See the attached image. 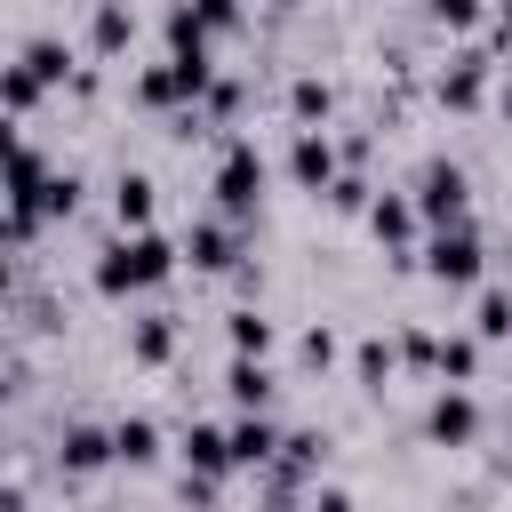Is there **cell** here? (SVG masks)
<instances>
[{"label": "cell", "mask_w": 512, "mask_h": 512, "mask_svg": "<svg viewBox=\"0 0 512 512\" xmlns=\"http://www.w3.org/2000/svg\"><path fill=\"white\" fill-rule=\"evenodd\" d=\"M224 336H232V352H272V320L256 312V304H240V312H224Z\"/></svg>", "instance_id": "cell-20"}, {"label": "cell", "mask_w": 512, "mask_h": 512, "mask_svg": "<svg viewBox=\"0 0 512 512\" xmlns=\"http://www.w3.org/2000/svg\"><path fill=\"white\" fill-rule=\"evenodd\" d=\"M152 200H160L152 176H120V184H112V224H120V232H152Z\"/></svg>", "instance_id": "cell-12"}, {"label": "cell", "mask_w": 512, "mask_h": 512, "mask_svg": "<svg viewBox=\"0 0 512 512\" xmlns=\"http://www.w3.org/2000/svg\"><path fill=\"white\" fill-rule=\"evenodd\" d=\"M72 200H80V176H72V168H56V176H48V192H40V216H72Z\"/></svg>", "instance_id": "cell-26"}, {"label": "cell", "mask_w": 512, "mask_h": 512, "mask_svg": "<svg viewBox=\"0 0 512 512\" xmlns=\"http://www.w3.org/2000/svg\"><path fill=\"white\" fill-rule=\"evenodd\" d=\"M168 352H176V320H168V312H160V320H136V328H128V360H136V368H160Z\"/></svg>", "instance_id": "cell-16"}, {"label": "cell", "mask_w": 512, "mask_h": 512, "mask_svg": "<svg viewBox=\"0 0 512 512\" xmlns=\"http://www.w3.org/2000/svg\"><path fill=\"white\" fill-rule=\"evenodd\" d=\"M288 112H296V120H304V128H320V120H328V112H336V88H328V80H312V72H304V80H288Z\"/></svg>", "instance_id": "cell-19"}, {"label": "cell", "mask_w": 512, "mask_h": 512, "mask_svg": "<svg viewBox=\"0 0 512 512\" xmlns=\"http://www.w3.org/2000/svg\"><path fill=\"white\" fill-rule=\"evenodd\" d=\"M56 464H64V472H104V464H120V448H112V432H96V424H64Z\"/></svg>", "instance_id": "cell-9"}, {"label": "cell", "mask_w": 512, "mask_h": 512, "mask_svg": "<svg viewBox=\"0 0 512 512\" xmlns=\"http://www.w3.org/2000/svg\"><path fill=\"white\" fill-rule=\"evenodd\" d=\"M0 96H8V112H16V120H24V112H32V104H40V80H32V72H24V64H8V72H0Z\"/></svg>", "instance_id": "cell-24"}, {"label": "cell", "mask_w": 512, "mask_h": 512, "mask_svg": "<svg viewBox=\"0 0 512 512\" xmlns=\"http://www.w3.org/2000/svg\"><path fill=\"white\" fill-rule=\"evenodd\" d=\"M280 440H288V432H280V424H272L264 408H240V424H232V464L264 472V464L280 456Z\"/></svg>", "instance_id": "cell-8"}, {"label": "cell", "mask_w": 512, "mask_h": 512, "mask_svg": "<svg viewBox=\"0 0 512 512\" xmlns=\"http://www.w3.org/2000/svg\"><path fill=\"white\" fill-rule=\"evenodd\" d=\"M184 472L224 480L232 472V424H184Z\"/></svg>", "instance_id": "cell-10"}, {"label": "cell", "mask_w": 512, "mask_h": 512, "mask_svg": "<svg viewBox=\"0 0 512 512\" xmlns=\"http://www.w3.org/2000/svg\"><path fill=\"white\" fill-rule=\"evenodd\" d=\"M264 8H280V0H264Z\"/></svg>", "instance_id": "cell-35"}, {"label": "cell", "mask_w": 512, "mask_h": 512, "mask_svg": "<svg viewBox=\"0 0 512 512\" xmlns=\"http://www.w3.org/2000/svg\"><path fill=\"white\" fill-rule=\"evenodd\" d=\"M136 104H184V88H176V72H168V64H152V72L136 80Z\"/></svg>", "instance_id": "cell-25"}, {"label": "cell", "mask_w": 512, "mask_h": 512, "mask_svg": "<svg viewBox=\"0 0 512 512\" xmlns=\"http://www.w3.org/2000/svg\"><path fill=\"white\" fill-rule=\"evenodd\" d=\"M416 224H424V208H416L408 192H376V200H368V232H376V240H384L392 256H400V248L416 240Z\"/></svg>", "instance_id": "cell-7"}, {"label": "cell", "mask_w": 512, "mask_h": 512, "mask_svg": "<svg viewBox=\"0 0 512 512\" xmlns=\"http://www.w3.org/2000/svg\"><path fill=\"white\" fill-rule=\"evenodd\" d=\"M304 360L328 368V360H336V336H328V328H304Z\"/></svg>", "instance_id": "cell-31"}, {"label": "cell", "mask_w": 512, "mask_h": 512, "mask_svg": "<svg viewBox=\"0 0 512 512\" xmlns=\"http://www.w3.org/2000/svg\"><path fill=\"white\" fill-rule=\"evenodd\" d=\"M440 384H472L480 376V336H440Z\"/></svg>", "instance_id": "cell-21"}, {"label": "cell", "mask_w": 512, "mask_h": 512, "mask_svg": "<svg viewBox=\"0 0 512 512\" xmlns=\"http://www.w3.org/2000/svg\"><path fill=\"white\" fill-rule=\"evenodd\" d=\"M288 176L304 184V192H328L344 168H336V144H328V128H296V144H288Z\"/></svg>", "instance_id": "cell-6"}, {"label": "cell", "mask_w": 512, "mask_h": 512, "mask_svg": "<svg viewBox=\"0 0 512 512\" xmlns=\"http://www.w3.org/2000/svg\"><path fill=\"white\" fill-rule=\"evenodd\" d=\"M424 432H432L440 448H472V440H480V400H472L464 384H448V392L432 400V416H424Z\"/></svg>", "instance_id": "cell-5"}, {"label": "cell", "mask_w": 512, "mask_h": 512, "mask_svg": "<svg viewBox=\"0 0 512 512\" xmlns=\"http://www.w3.org/2000/svg\"><path fill=\"white\" fill-rule=\"evenodd\" d=\"M400 360H416V368H440V336H432V328H408V336H400Z\"/></svg>", "instance_id": "cell-29"}, {"label": "cell", "mask_w": 512, "mask_h": 512, "mask_svg": "<svg viewBox=\"0 0 512 512\" xmlns=\"http://www.w3.org/2000/svg\"><path fill=\"white\" fill-rule=\"evenodd\" d=\"M496 104H504V120H512V80H504V96H496Z\"/></svg>", "instance_id": "cell-34"}, {"label": "cell", "mask_w": 512, "mask_h": 512, "mask_svg": "<svg viewBox=\"0 0 512 512\" xmlns=\"http://www.w3.org/2000/svg\"><path fill=\"white\" fill-rule=\"evenodd\" d=\"M472 336H480V344H496V336H512V296H504V288H480V312H472Z\"/></svg>", "instance_id": "cell-22"}, {"label": "cell", "mask_w": 512, "mask_h": 512, "mask_svg": "<svg viewBox=\"0 0 512 512\" xmlns=\"http://www.w3.org/2000/svg\"><path fill=\"white\" fill-rule=\"evenodd\" d=\"M256 200H264V152L240 136V144H224V160H216V208H224V216H256Z\"/></svg>", "instance_id": "cell-2"}, {"label": "cell", "mask_w": 512, "mask_h": 512, "mask_svg": "<svg viewBox=\"0 0 512 512\" xmlns=\"http://www.w3.org/2000/svg\"><path fill=\"white\" fill-rule=\"evenodd\" d=\"M16 64H24L40 88H64V80H80V72H72V56H64V40H24V48H16Z\"/></svg>", "instance_id": "cell-15"}, {"label": "cell", "mask_w": 512, "mask_h": 512, "mask_svg": "<svg viewBox=\"0 0 512 512\" xmlns=\"http://www.w3.org/2000/svg\"><path fill=\"white\" fill-rule=\"evenodd\" d=\"M224 392H232V408H264V400H272V368H264L256 352H232V368H224Z\"/></svg>", "instance_id": "cell-14"}, {"label": "cell", "mask_w": 512, "mask_h": 512, "mask_svg": "<svg viewBox=\"0 0 512 512\" xmlns=\"http://www.w3.org/2000/svg\"><path fill=\"white\" fill-rule=\"evenodd\" d=\"M496 40H512V0H496Z\"/></svg>", "instance_id": "cell-33"}, {"label": "cell", "mask_w": 512, "mask_h": 512, "mask_svg": "<svg viewBox=\"0 0 512 512\" xmlns=\"http://www.w3.org/2000/svg\"><path fill=\"white\" fill-rule=\"evenodd\" d=\"M480 96H488V56H480V48H464V56L440 72V104H448V112H472Z\"/></svg>", "instance_id": "cell-11"}, {"label": "cell", "mask_w": 512, "mask_h": 512, "mask_svg": "<svg viewBox=\"0 0 512 512\" xmlns=\"http://www.w3.org/2000/svg\"><path fill=\"white\" fill-rule=\"evenodd\" d=\"M312 512H352V496L344 488H312Z\"/></svg>", "instance_id": "cell-32"}, {"label": "cell", "mask_w": 512, "mask_h": 512, "mask_svg": "<svg viewBox=\"0 0 512 512\" xmlns=\"http://www.w3.org/2000/svg\"><path fill=\"white\" fill-rule=\"evenodd\" d=\"M352 368H360V384H376V392H384V376L400 368V344H384V336H368V344L352 352Z\"/></svg>", "instance_id": "cell-23"}, {"label": "cell", "mask_w": 512, "mask_h": 512, "mask_svg": "<svg viewBox=\"0 0 512 512\" xmlns=\"http://www.w3.org/2000/svg\"><path fill=\"white\" fill-rule=\"evenodd\" d=\"M328 208H344V216H368V184H360V176H336V184H328Z\"/></svg>", "instance_id": "cell-28"}, {"label": "cell", "mask_w": 512, "mask_h": 512, "mask_svg": "<svg viewBox=\"0 0 512 512\" xmlns=\"http://www.w3.org/2000/svg\"><path fill=\"white\" fill-rule=\"evenodd\" d=\"M184 256H192L200 272H232V264H240V248H232V232H224L216 216H200V224L184 232Z\"/></svg>", "instance_id": "cell-13"}, {"label": "cell", "mask_w": 512, "mask_h": 512, "mask_svg": "<svg viewBox=\"0 0 512 512\" xmlns=\"http://www.w3.org/2000/svg\"><path fill=\"white\" fill-rule=\"evenodd\" d=\"M192 16H200L208 32H232V24H240V0H192Z\"/></svg>", "instance_id": "cell-30"}, {"label": "cell", "mask_w": 512, "mask_h": 512, "mask_svg": "<svg viewBox=\"0 0 512 512\" xmlns=\"http://www.w3.org/2000/svg\"><path fill=\"white\" fill-rule=\"evenodd\" d=\"M416 208H424V224H472V184H464V168H456V160H424Z\"/></svg>", "instance_id": "cell-4"}, {"label": "cell", "mask_w": 512, "mask_h": 512, "mask_svg": "<svg viewBox=\"0 0 512 512\" xmlns=\"http://www.w3.org/2000/svg\"><path fill=\"white\" fill-rule=\"evenodd\" d=\"M112 448H120V464H152L160 456V424L152 416H120L112 424Z\"/></svg>", "instance_id": "cell-18"}, {"label": "cell", "mask_w": 512, "mask_h": 512, "mask_svg": "<svg viewBox=\"0 0 512 512\" xmlns=\"http://www.w3.org/2000/svg\"><path fill=\"white\" fill-rule=\"evenodd\" d=\"M432 24L440 32H472L480 24V0H432Z\"/></svg>", "instance_id": "cell-27"}, {"label": "cell", "mask_w": 512, "mask_h": 512, "mask_svg": "<svg viewBox=\"0 0 512 512\" xmlns=\"http://www.w3.org/2000/svg\"><path fill=\"white\" fill-rule=\"evenodd\" d=\"M424 272H432L440 288H472V280H480V232H472V224H432Z\"/></svg>", "instance_id": "cell-3"}, {"label": "cell", "mask_w": 512, "mask_h": 512, "mask_svg": "<svg viewBox=\"0 0 512 512\" xmlns=\"http://www.w3.org/2000/svg\"><path fill=\"white\" fill-rule=\"evenodd\" d=\"M176 272V240L160 232H120L104 256H96V296H128V288H152Z\"/></svg>", "instance_id": "cell-1"}, {"label": "cell", "mask_w": 512, "mask_h": 512, "mask_svg": "<svg viewBox=\"0 0 512 512\" xmlns=\"http://www.w3.org/2000/svg\"><path fill=\"white\" fill-rule=\"evenodd\" d=\"M88 40H96V56H120V48L136 40V16H128V0H104V8H96V24H88Z\"/></svg>", "instance_id": "cell-17"}]
</instances>
